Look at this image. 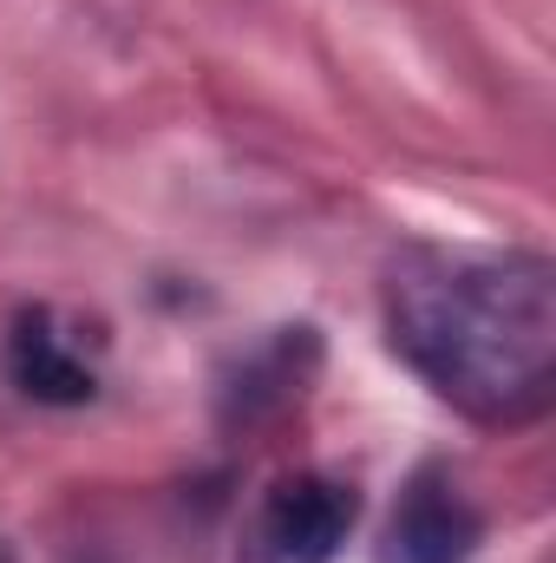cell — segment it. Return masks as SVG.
Masks as SVG:
<instances>
[{
    "instance_id": "cell-1",
    "label": "cell",
    "mask_w": 556,
    "mask_h": 563,
    "mask_svg": "<svg viewBox=\"0 0 556 563\" xmlns=\"http://www.w3.org/2000/svg\"><path fill=\"white\" fill-rule=\"evenodd\" d=\"M393 347L465 413L524 420L556 380V269L524 250H407L387 282Z\"/></svg>"
},
{
    "instance_id": "cell-2",
    "label": "cell",
    "mask_w": 556,
    "mask_h": 563,
    "mask_svg": "<svg viewBox=\"0 0 556 563\" xmlns=\"http://www.w3.org/2000/svg\"><path fill=\"white\" fill-rule=\"evenodd\" d=\"M354 511H360L354 485L321 478V472H294V478H281L276 492L263 498L256 551H263V563H327L347 544Z\"/></svg>"
},
{
    "instance_id": "cell-3",
    "label": "cell",
    "mask_w": 556,
    "mask_h": 563,
    "mask_svg": "<svg viewBox=\"0 0 556 563\" xmlns=\"http://www.w3.org/2000/svg\"><path fill=\"white\" fill-rule=\"evenodd\" d=\"M471 551H478V511L458 498V485H445L438 472L413 478L387 531V563H465Z\"/></svg>"
},
{
    "instance_id": "cell-4",
    "label": "cell",
    "mask_w": 556,
    "mask_h": 563,
    "mask_svg": "<svg viewBox=\"0 0 556 563\" xmlns=\"http://www.w3.org/2000/svg\"><path fill=\"white\" fill-rule=\"evenodd\" d=\"M7 380L26 394V400H46V407H86L92 400V374L86 361H73L53 334L46 314H20L13 334H7Z\"/></svg>"
}]
</instances>
